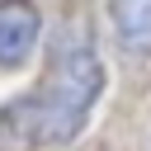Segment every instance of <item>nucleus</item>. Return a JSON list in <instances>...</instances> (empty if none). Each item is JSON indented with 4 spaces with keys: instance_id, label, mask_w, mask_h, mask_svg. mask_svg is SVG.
<instances>
[{
    "instance_id": "nucleus-1",
    "label": "nucleus",
    "mask_w": 151,
    "mask_h": 151,
    "mask_svg": "<svg viewBox=\"0 0 151 151\" xmlns=\"http://www.w3.org/2000/svg\"><path fill=\"white\" fill-rule=\"evenodd\" d=\"M104 94V57L94 47V38L85 33V24H71L47 57V76L33 90V99L24 104V127L33 142L42 146H66L80 137V127L90 123L94 104Z\"/></svg>"
},
{
    "instance_id": "nucleus-2",
    "label": "nucleus",
    "mask_w": 151,
    "mask_h": 151,
    "mask_svg": "<svg viewBox=\"0 0 151 151\" xmlns=\"http://www.w3.org/2000/svg\"><path fill=\"white\" fill-rule=\"evenodd\" d=\"M42 38V14L33 0H0V66L14 71L33 57Z\"/></svg>"
},
{
    "instance_id": "nucleus-3",
    "label": "nucleus",
    "mask_w": 151,
    "mask_h": 151,
    "mask_svg": "<svg viewBox=\"0 0 151 151\" xmlns=\"http://www.w3.org/2000/svg\"><path fill=\"white\" fill-rule=\"evenodd\" d=\"M109 19L127 52H151V0H109Z\"/></svg>"
}]
</instances>
